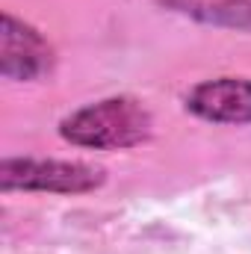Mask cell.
<instances>
[{"label": "cell", "instance_id": "cell-2", "mask_svg": "<svg viewBox=\"0 0 251 254\" xmlns=\"http://www.w3.org/2000/svg\"><path fill=\"white\" fill-rule=\"evenodd\" d=\"M107 184V169L83 160L57 157H6L0 163L3 192H48V195H86Z\"/></svg>", "mask_w": 251, "mask_h": 254}, {"label": "cell", "instance_id": "cell-1", "mask_svg": "<svg viewBox=\"0 0 251 254\" xmlns=\"http://www.w3.org/2000/svg\"><path fill=\"white\" fill-rule=\"evenodd\" d=\"M57 130L74 148L127 151L154 136V116L133 95H110L68 113Z\"/></svg>", "mask_w": 251, "mask_h": 254}, {"label": "cell", "instance_id": "cell-5", "mask_svg": "<svg viewBox=\"0 0 251 254\" xmlns=\"http://www.w3.org/2000/svg\"><path fill=\"white\" fill-rule=\"evenodd\" d=\"M157 6L201 27L251 36V0H157Z\"/></svg>", "mask_w": 251, "mask_h": 254}, {"label": "cell", "instance_id": "cell-3", "mask_svg": "<svg viewBox=\"0 0 251 254\" xmlns=\"http://www.w3.org/2000/svg\"><path fill=\"white\" fill-rule=\"evenodd\" d=\"M57 68V51L48 36L15 12L0 18V74L12 83H36Z\"/></svg>", "mask_w": 251, "mask_h": 254}, {"label": "cell", "instance_id": "cell-4", "mask_svg": "<svg viewBox=\"0 0 251 254\" xmlns=\"http://www.w3.org/2000/svg\"><path fill=\"white\" fill-rule=\"evenodd\" d=\"M184 110L207 125H251V77H210L184 95Z\"/></svg>", "mask_w": 251, "mask_h": 254}]
</instances>
